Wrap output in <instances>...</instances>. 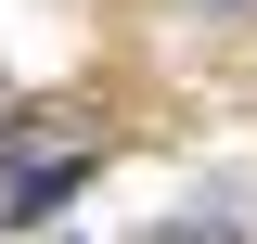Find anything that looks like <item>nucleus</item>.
I'll use <instances>...</instances> for the list:
<instances>
[{
    "mask_svg": "<svg viewBox=\"0 0 257 244\" xmlns=\"http://www.w3.org/2000/svg\"><path fill=\"white\" fill-rule=\"evenodd\" d=\"M64 193H77V154H39V167H13V180H0V218H52Z\"/></svg>",
    "mask_w": 257,
    "mask_h": 244,
    "instance_id": "f257e3e1",
    "label": "nucleus"
},
{
    "mask_svg": "<svg viewBox=\"0 0 257 244\" xmlns=\"http://www.w3.org/2000/svg\"><path fill=\"white\" fill-rule=\"evenodd\" d=\"M155 244H231V218H167Z\"/></svg>",
    "mask_w": 257,
    "mask_h": 244,
    "instance_id": "f03ea898",
    "label": "nucleus"
}]
</instances>
